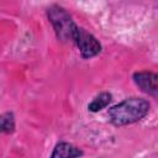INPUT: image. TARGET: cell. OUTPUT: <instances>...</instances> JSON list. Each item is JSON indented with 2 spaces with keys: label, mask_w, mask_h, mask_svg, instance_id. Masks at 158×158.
<instances>
[{
  "label": "cell",
  "mask_w": 158,
  "mask_h": 158,
  "mask_svg": "<svg viewBox=\"0 0 158 158\" xmlns=\"http://www.w3.org/2000/svg\"><path fill=\"white\" fill-rule=\"evenodd\" d=\"M83 156V151L69 142H59L56 144L49 158H79Z\"/></svg>",
  "instance_id": "cell-5"
},
{
  "label": "cell",
  "mask_w": 158,
  "mask_h": 158,
  "mask_svg": "<svg viewBox=\"0 0 158 158\" xmlns=\"http://www.w3.org/2000/svg\"><path fill=\"white\" fill-rule=\"evenodd\" d=\"M73 42L77 44L80 54L83 58H93L96 54H99L101 52V44L100 42L88 31H85L84 28L78 27L75 35H74V40Z\"/></svg>",
  "instance_id": "cell-3"
},
{
  "label": "cell",
  "mask_w": 158,
  "mask_h": 158,
  "mask_svg": "<svg viewBox=\"0 0 158 158\" xmlns=\"http://www.w3.org/2000/svg\"><path fill=\"white\" fill-rule=\"evenodd\" d=\"M0 127L4 133H12L15 130V117L12 112H5L0 120Z\"/></svg>",
  "instance_id": "cell-7"
},
{
  "label": "cell",
  "mask_w": 158,
  "mask_h": 158,
  "mask_svg": "<svg viewBox=\"0 0 158 158\" xmlns=\"http://www.w3.org/2000/svg\"><path fill=\"white\" fill-rule=\"evenodd\" d=\"M111 100H112V95H111L110 93H106V91L100 93V94L96 95V96L93 99V101L88 105V109H89V111H91V112H98V111L105 109V107L111 102Z\"/></svg>",
  "instance_id": "cell-6"
},
{
  "label": "cell",
  "mask_w": 158,
  "mask_h": 158,
  "mask_svg": "<svg viewBox=\"0 0 158 158\" xmlns=\"http://www.w3.org/2000/svg\"><path fill=\"white\" fill-rule=\"evenodd\" d=\"M47 15L58 40L62 42H69V41L73 42L78 26L74 23L70 15L62 6L58 5L51 6L47 11Z\"/></svg>",
  "instance_id": "cell-2"
},
{
  "label": "cell",
  "mask_w": 158,
  "mask_h": 158,
  "mask_svg": "<svg viewBox=\"0 0 158 158\" xmlns=\"http://www.w3.org/2000/svg\"><path fill=\"white\" fill-rule=\"evenodd\" d=\"M135 84L146 94L158 96V74L153 72H137L133 74Z\"/></svg>",
  "instance_id": "cell-4"
},
{
  "label": "cell",
  "mask_w": 158,
  "mask_h": 158,
  "mask_svg": "<svg viewBox=\"0 0 158 158\" xmlns=\"http://www.w3.org/2000/svg\"><path fill=\"white\" fill-rule=\"evenodd\" d=\"M149 102L143 98H128L109 110L110 121L116 126H126L141 121L149 111Z\"/></svg>",
  "instance_id": "cell-1"
}]
</instances>
